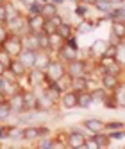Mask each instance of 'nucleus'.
Returning <instances> with one entry per match:
<instances>
[{
    "instance_id": "1",
    "label": "nucleus",
    "mask_w": 125,
    "mask_h": 149,
    "mask_svg": "<svg viewBox=\"0 0 125 149\" xmlns=\"http://www.w3.org/2000/svg\"><path fill=\"white\" fill-rule=\"evenodd\" d=\"M0 47H2L11 58H18V54L23 50V40L14 33V34H9V36L5 38V41H4Z\"/></svg>"
},
{
    "instance_id": "2",
    "label": "nucleus",
    "mask_w": 125,
    "mask_h": 149,
    "mask_svg": "<svg viewBox=\"0 0 125 149\" xmlns=\"http://www.w3.org/2000/svg\"><path fill=\"white\" fill-rule=\"evenodd\" d=\"M7 102H9V106H11V111H13V113H25V111H30V110L27 108V104H25L23 93H20V92L9 95V97H7Z\"/></svg>"
},
{
    "instance_id": "3",
    "label": "nucleus",
    "mask_w": 125,
    "mask_h": 149,
    "mask_svg": "<svg viewBox=\"0 0 125 149\" xmlns=\"http://www.w3.org/2000/svg\"><path fill=\"white\" fill-rule=\"evenodd\" d=\"M45 72H47L48 81H50V79H52V81H57L66 70H65V67H62V61H50V65L47 67Z\"/></svg>"
},
{
    "instance_id": "4",
    "label": "nucleus",
    "mask_w": 125,
    "mask_h": 149,
    "mask_svg": "<svg viewBox=\"0 0 125 149\" xmlns=\"http://www.w3.org/2000/svg\"><path fill=\"white\" fill-rule=\"evenodd\" d=\"M43 27H45V18L41 16V15H30L27 18V29H29V33L38 34V33L43 31Z\"/></svg>"
},
{
    "instance_id": "5",
    "label": "nucleus",
    "mask_w": 125,
    "mask_h": 149,
    "mask_svg": "<svg viewBox=\"0 0 125 149\" xmlns=\"http://www.w3.org/2000/svg\"><path fill=\"white\" fill-rule=\"evenodd\" d=\"M18 59L23 63L27 68H34V61H36V50H30V49H23L22 52L18 54Z\"/></svg>"
},
{
    "instance_id": "6",
    "label": "nucleus",
    "mask_w": 125,
    "mask_h": 149,
    "mask_svg": "<svg viewBox=\"0 0 125 149\" xmlns=\"http://www.w3.org/2000/svg\"><path fill=\"white\" fill-rule=\"evenodd\" d=\"M50 54L48 52H39L36 50V61H34V68H39V70H47V67L50 65Z\"/></svg>"
},
{
    "instance_id": "7",
    "label": "nucleus",
    "mask_w": 125,
    "mask_h": 149,
    "mask_svg": "<svg viewBox=\"0 0 125 149\" xmlns=\"http://www.w3.org/2000/svg\"><path fill=\"white\" fill-rule=\"evenodd\" d=\"M102 86L106 88V90H116L120 86V83H118V77L114 76V74L111 72H106L102 76Z\"/></svg>"
},
{
    "instance_id": "8",
    "label": "nucleus",
    "mask_w": 125,
    "mask_h": 149,
    "mask_svg": "<svg viewBox=\"0 0 125 149\" xmlns=\"http://www.w3.org/2000/svg\"><path fill=\"white\" fill-rule=\"evenodd\" d=\"M84 70H86V61H70V67H68V74L71 77L75 76H84Z\"/></svg>"
},
{
    "instance_id": "9",
    "label": "nucleus",
    "mask_w": 125,
    "mask_h": 149,
    "mask_svg": "<svg viewBox=\"0 0 125 149\" xmlns=\"http://www.w3.org/2000/svg\"><path fill=\"white\" fill-rule=\"evenodd\" d=\"M59 56H61V61H73L77 59V49H71L70 45L62 43V47L59 49Z\"/></svg>"
},
{
    "instance_id": "10",
    "label": "nucleus",
    "mask_w": 125,
    "mask_h": 149,
    "mask_svg": "<svg viewBox=\"0 0 125 149\" xmlns=\"http://www.w3.org/2000/svg\"><path fill=\"white\" fill-rule=\"evenodd\" d=\"M61 95H62L61 102H62V106H65L66 110H71V108L77 106V92H62Z\"/></svg>"
},
{
    "instance_id": "11",
    "label": "nucleus",
    "mask_w": 125,
    "mask_h": 149,
    "mask_svg": "<svg viewBox=\"0 0 125 149\" xmlns=\"http://www.w3.org/2000/svg\"><path fill=\"white\" fill-rule=\"evenodd\" d=\"M9 70H11L16 77H22V76H25V74H27V67L18 58H13L11 59V63H9Z\"/></svg>"
},
{
    "instance_id": "12",
    "label": "nucleus",
    "mask_w": 125,
    "mask_h": 149,
    "mask_svg": "<svg viewBox=\"0 0 125 149\" xmlns=\"http://www.w3.org/2000/svg\"><path fill=\"white\" fill-rule=\"evenodd\" d=\"M29 79H30V84H41L43 81H48L47 72L45 70H39V68H30Z\"/></svg>"
},
{
    "instance_id": "13",
    "label": "nucleus",
    "mask_w": 125,
    "mask_h": 149,
    "mask_svg": "<svg viewBox=\"0 0 125 149\" xmlns=\"http://www.w3.org/2000/svg\"><path fill=\"white\" fill-rule=\"evenodd\" d=\"M84 142H86V138H84V135L82 133H79V131H71L70 133V136H68V146L70 147H84Z\"/></svg>"
},
{
    "instance_id": "14",
    "label": "nucleus",
    "mask_w": 125,
    "mask_h": 149,
    "mask_svg": "<svg viewBox=\"0 0 125 149\" xmlns=\"http://www.w3.org/2000/svg\"><path fill=\"white\" fill-rule=\"evenodd\" d=\"M70 88L73 90V92H82V90H86V88H88V79H86L84 76H75V77H71Z\"/></svg>"
},
{
    "instance_id": "15",
    "label": "nucleus",
    "mask_w": 125,
    "mask_h": 149,
    "mask_svg": "<svg viewBox=\"0 0 125 149\" xmlns=\"http://www.w3.org/2000/svg\"><path fill=\"white\" fill-rule=\"evenodd\" d=\"M84 126H86V130L91 131V133H98V131H104V130H106V124H104L100 119H88V120L84 122Z\"/></svg>"
},
{
    "instance_id": "16",
    "label": "nucleus",
    "mask_w": 125,
    "mask_h": 149,
    "mask_svg": "<svg viewBox=\"0 0 125 149\" xmlns=\"http://www.w3.org/2000/svg\"><path fill=\"white\" fill-rule=\"evenodd\" d=\"M7 22H9V31H13V33H18V31H22V29H23V25H25L27 20H25L22 15H18V16H14V18H11V20H7Z\"/></svg>"
},
{
    "instance_id": "17",
    "label": "nucleus",
    "mask_w": 125,
    "mask_h": 149,
    "mask_svg": "<svg viewBox=\"0 0 125 149\" xmlns=\"http://www.w3.org/2000/svg\"><path fill=\"white\" fill-rule=\"evenodd\" d=\"M93 102V97H91V93L88 92H77V106H80V108H88V106Z\"/></svg>"
},
{
    "instance_id": "18",
    "label": "nucleus",
    "mask_w": 125,
    "mask_h": 149,
    "mask_svg": "<svg viewBox=\"0 0 125 149\" xmlns=\"http://www.w3.org/2000/svg\"><path fill=\"white\" fill-rule=\"evenodd\" d=\"M23 45H25V49H30V50H39L38 34H34V33H29V36L23 40Z\"/></svg>"
},
{
    "instance_id": "19",
    "label": "nucleus",
    "mask_w": 125,
    "mask_h": 149,
    "mask_svg": "<svg viewBox=\"0 0 125 149\" xmlns=\"http://www.w3.org/2000/svg\"><path fill=\"white\" fill-rule=\"evenodd\" d=\"M39 138V133H38V127L34 126H29V127H23V140L27 142H34Z\"/></svg>"
},
{
    "instance_id": "20",
    "label": "nucleus",
    "mask_w": 125,
    "mask_h": 149,
    "mask_svg": "<svg viewBox=\"0 0 125 149\" xmlns=\"http://www.w3.org/2000/svg\"><path fill=\"white\" fill-rule=\"evenodd\" d=\"M54 15H57V7H56V4H52V2L43 4V9H41V16L47 20V18L54 16Z\"/></svg>"
},
{
    "instance_id": "21",
    "label": "nucleus",
    "mask_w": 125,
    "mask_h": 149,
    "mask_svg": "<svg viewBox=\"0 0 125 149\" xmlns=\"http://www.w3.org/2000/svg\"><path fill=\"white\" fill-rule=\"evenodd\" d=\"M56 33L61 36V38H70L71 34H73V27H71V25H68V24H65V22H62L59 27H57V31H56Z\"/></svg>"
},
{
    "instance_id": "22",
    "label": "nucleus",
    "mask_w": 125,
    "mask_h": 149,
    "mask_svg": "<svg viewBox=\"0 0 125 149\" xmlns=\"http://www.w3.org/2000/svg\"><path fill=\"white\" fill-rule=\"evenodd\" d=\"M113 34L116 38H123L125 36V22L114 20V22H113Z\"/></svg>"
},
{
    "instance_id": "23",
    "label": "nucleus",
    "mask_w": 125,
    "mask_h": 149,
    "mask_svg": "<svg viewBox=\"0 0 125 149\" xmlns=\"http://www.w3.org/2000/svg\"><path fill=\"white\" fill-rule=\"evenodd\" d=\"M106 47H107V41H106V40H97L95 43L91 45V52H93V54L102 56V54H104V50H106Z\"/></svg>"
},
{
    "instance_id": "24",
    "label": "nucleus",
    "mask_w": 125,
    "mask_h": 149,
    "mask_svg": "<svg viewBox=\"0 0 125 149\" xmlns=\"http://www.w3.org/2000/svg\"><path fill=\"white\" fill-rule=\"evenodd\" d=\"M95 7L98 9L100 13H107V15L113 11V4L109 2V0H97V2H95Z\"/></svg>"
},
{
    "instance_id": "25",
    "label": "nucleus",
    "mask_w": 125,
    "mask_h": 149,
    "mask_svg": "<svg viewBox=\"0 0 125 149\" xmlns=\"http://www.w3.org/2000/svg\"><path fill=\"white\" fill-rule=\"evenodd\" d=\"M11 113H13V111H11V106H9L7 101L0 104V122L9 120V115H11Z\"/></svg>"
},
{
    "instance_id": "26",
    "label": "nucleus",
    "mask_w": 125,
    "mask_h": 149,
    "mask_svg": "<svg viewBox=\"0 0 125 149\" xmlns=\"http://www.w3.org/2000/svg\"><path fill=\"white\" fill-rule=\"evenodd\" d=\"M9 138L11 140H23V130L18 126H9Z\"/></svg>"
},
{
    "instance_id": "27",
    "label": "nucleus",
    "mask_w": 125,
    "mask_h": 149,
    "mask_svg": "<svg viewBox=\"0 0 125 149\" xmlns=\"http://www.w3.org/2000/svg\"><path fill=\"white\" fill-rule=\"evenodd\" d=\"M109 18L113 20H120V22H125V7H118V9H113L109 13Z\"/></svg>"
},
{
    "instance_id": "28",
    "label": "nucleus",
    "mask_w": 125,
    "mask_h": 149,
    "mask_svg": "<svg viewBox=\"0 0 125 149\" xmlns=\"http://www.w3.org/2000/svg\"><path fill=\"white\" fill-rule=\"evenodd\" d=\"M38 41H39V49H50V38L47 33H38Z\"/></svg>"
},
{
    "instance_id": "29",
    "label": "nucleus",
    "mask_w": 125,
    "mask_h": 149,
    "mask_svg": "<svg viewBox=\"0 0 125 149\" xmlns=\"http://www.w3.org/2000/svg\"><path fill=\"white\" fill-rule=\"evenodd\" d=\"M93 138L97 140L98 147H107V146H109V135H102V131L95 133V136H93Z\"/></svg>"
},
{
    "instance_id": "30",
    "label": "nucleus",
    "mask_w": 125,
    "mask_h": 149,
    "mask_svg": "<svg viewBox=\"0 0 125 149\" xmlns=\"http://www.w3.org/2000/svg\"><path fill=\"white\" fill-rule=\"evenodd\" d=\"M5 6V13H7V20H11V18H14V16H18L20 15V11L13 6V4H4Z\"/></svg>"
},
{
    "instance_id": "31",
    "label": "nucleus",
    "mask_w": 125,
    "mask_h": 149,
    "mask_svg": "<svg viewBox=\"0 0 125 149\" xmlns=\"http://www.w3.org/2000/svg\"><path fill=\"white\" fill-rule=\"evenodd\" d=\"M73 13H75L77 16H80V18H82V16H86V15H88V4H84V2L79 4V2H77L75 11H73Z\"/></svg>"
},
{
    "instance_id": "32",
    "label": "nucleus",
    "mask_w": 125,
    "mask_h": 149,
    "mask_svg": "<svg viewBox=\"0 0 125 149\" xmlns=\"http://www.w3.org/2000/svg\"><path fill=\"white\" fill-rule=\"evenodd\" d=\"M11 59H13V58L9 56V54H7V52H5L2 47H0V63H2V65H4L5 68H9V63H11Z\"/></svg>"
},
{
    "instance_id": "33",
    "label": "nucleus",
    "mask_w": 125,
    "mask_h": 149,
    "mask_svg": "<svg viewBox=\"0 0 125 149\" xmlns=\"http://www.w3.org/2000/svg\"><path fill=\"white\" fill-rule=\"evenodd\" d=\"M116 54H118V47L107 43V47H106V50H104L102 56H109V58H114V59H116Z\"/></svg>"
},
{
    "instance_id": "34",
    "label": "nucleus",
    "mask_w": 125,
    "mask_h": 149,
    "mask_svg": "<svg viewBox=\"0 0 125 149\" xmlns=\"http://www.w3.org/2000/svg\"><path fill=\"white\" fill-rule=\"evenodd\" d=\"M38 147H41V149L52 147V138L50 136H41V138H38Z\"/></svg>"
},
{
    "instance_id": "35",
    "label": "nucleus",
    "mask_w": 125,
    "mask_h": 149,
    "mask_svg": "<svg viewBox=\"0 0 125 149\" xmlns=\"http://www.w3.org/2000/svg\"><path fill=\"white\" fill-rule=\"evenodd\" d=\"M91 97H93V101H104L106 99V88H98V90H93L91 92Z\"/></svg>"
},
{
    "instance_id": "36",
    "label": "nucleus",
    "mask_w": 125,
    "mask_h": 149,
    "mask_svg": "<svg viewBox=\"0 0 125 149\" xmlns=\"http://www.w3.org/2000/svg\"><path fill=\"white\" fill-rule=\"evenodd\" d=\"M104 104L107 106V108H116L118 106V99H116V95H106V99H104Z\"/></svg>"
},
{
    "instance_id": "37",
    "label": "nucleus",
    "mask_w": 125,
    "mask_h": 149,
    "mask_svg": "<svg viewBox=\"0 0 125 149\" xmlns=\"http://www.w3.org/2000/svg\"><path fill=\"white\" fill-rule=\"evenodd\" d=\"M41 9H43V4H41V2H38V0H36L34 4H30V6H29V11H30V15H41Z\"/></svg>"
},
{
    "instance_id": "38",
    "label": "nucleus",
    "mask_w": 125,
    "mask_h": 149,
    "mask_svg": "<svg viewBox=\"0 0 125 149\" xmlns=\"http://www.w3.org/2000/svg\"><path fill=\"white\" fill-rule=\"evenodd\" d=\"M106 127H107L109 131H118V130H125V124H123V122H118V120H114V122L106 124Z\"/></svg>"
},
{
    "instance_id": "39",
    "label": "nucleus",
    "mask_w": 125,
    "mask_h": 149,
    "mask_svg": "<svg viewBox=\"0 0 125 149\" xmlns=\"http://www.w3.org/2000/svg\"><path fill=\"white\" fill-rule=\"evenodd\" d=\"M48 22L54 25V27H59L62 22H65V20H62V16H59V15H54V16H50V18H47Z\"/></svg>"
},
{
    "instance_id": "40",
    "label": "nucleus",
    "mask_w": 125,
    "mask_h": 149,
    "mask_svg": "<svg viewBox=\"0 0 125 149\" xmlns=\"http://www.w3.org/2000/svg\"><path fill=\"white\" fill-rule=\"evenodd\" d=\"M7 22V13H5V6L0 4V24H5Z\"/></svg>"
},
{
    "instance_id": "41",
    "label": "nucleus",
    "mask_w": 125,
    "mask_h": 149,
    "mask_svg": "<svg viewBox=\"0 0 125 149\" xmlns=\"http://www.w3.org/2000/svg\"><path fill=\"white\" fill-rule=\"evenodd\" d=\"M9 36V33H7V29L2 25V24H0V45H2L4 43V41H5V38Z\"/></svg>"
},
{
    "instance_id": "42",
    "label": "nucleus",
    "mask_w": 125,
    "mask_h": 149,
    "mask_svg": "<svg viewBox=\"0 0 125 149\" xmlns=\"http://www.w3.org/2000/svg\"><path fill=\"white\" fill-rule=\"evenodd\" d=\"M89 29H91L89 25H80V27H79V31H80V33H89Z\"/></svg>"
},
{
    "instance_id": "43",
    "label": "nucleus",
    "mask_w": 125,
    "mask_h": 149,
    "mask_svg": "<svg viewBox=\"0 0 125 149\" xmlns=\"http://www.w3.org/2000/svg\"><path fill=\"white\" fill-rule=\"evenodd\" d=\"M5 70H7V68L2 65V63H0V76H4V74H5Z\"/></svg>"
},
{
    "instance_id": "44",
    "label": "nucleus",
    "mask_w": 125,
    "mask_h": 149,
    "mask_svg": "<svg viewBox=\"0 0 125 149\" xmlns=\"http://www.w3.org/2000/svg\"><path fill=\"white\" fill-rule=\"evenodd\" d=\"M109 2H111V4H116V6H118V4H123L125 0H109Z\"/></svg>"
},
{
    "instance_id": "45",
    "label": "nucleus",
    "mask_w": 125,
    "mask_h": 149,
    "mask_svg": "<svg viewBox=\"0 0 125 149\" xmlns=\"http://www.w3.org/2000/svg\"><path fill=\"white\" fill-rule=\"evenodd\" d=\"M22 2H23V4H27V6H30V4H34L36 0H22Z\"/></svg>"
},
{
    "instance_id": "46",
    "label": "nucleus",
    "mask_w": 125,
    "mask_h": 149,
    "mask_svg": "<svg viewBox=\"0 0 125 149\" xmlns=\"http://www.w3.org/2000/svg\"><path fill=\"white\" fill-rule=\"evenodd\" d=\"M82 2H84V4H88V6H89V4H95L97 0H82Z\"/></svg>"
},
{
    "instance_id": "47",
    "label": "nucleus",
    "mask_w": 125,
    "mask_h": 149,
    "mask_svg": "<svg viewBox=\"0 0 125 149\" xmlns=\"http://www.w3.org/2000/svg\"><path fill=\"white\" fill-rule=\"evenodd\" d=\"M52 4H56V6H59V4H62V0H50Z\"/></svg>"
},
{
    "instance_id": "48",
    "label": "nucleus",
    "mask_w": 125,
    "mask_h": 149,
    "mask_svg": "<svg viewBox=\"0 0 125 149\" xmlns=\"http://www.w3.org/2000/svg\"><path fill=\"white\" fill-rule=\"evenodd\" d=\"M39 2H41V4H47V2H48V0H39Z\"/></svg>"
},
{
    "instance_id": "49",
    "label": "nucleus",
    "mask_w": 125,
    "mask_h": 149,
    "mask_svg": "<svg viewBox=\"0 0 125 149\" xmlns=\"http://www.w3.org/2000/svg\"><path fill=\"white\" fill-rule=\"evenodd\" d=\"M70 2H73V4H77V2H80V0H70Z\"/></svg>"
},
{
    "instance_id": "50",
    "label": "nucleus",
    "mask_w": 125,
    "mask_h": 149,
    "mask_svg": "<svg viewBox=\"0 0 125 149\" xmlns=\"http://www.w3.org/2000/svg\"><path fill=\"white\" fill-rule=\"evenodd\" d=\"M0 4H4V0H0Z\"/></svg>"
}]
</instances>
